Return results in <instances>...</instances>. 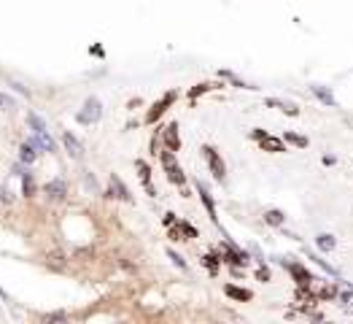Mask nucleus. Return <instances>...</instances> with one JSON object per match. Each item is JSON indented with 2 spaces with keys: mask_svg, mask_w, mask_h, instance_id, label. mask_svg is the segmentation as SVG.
Masks as SVG:
<instances>
[{
  "mask_svg": "<svg viewBox=\"0 0 353 324\" xmlns=\"http://www.w3.org/2000/svg\"><path fill=\"white\" fill-rule=\"evenodd\" d=\"M218 257H221L224 265H237V268H245V265L251 262V254H248V251H243L235 241H232L229 235H224V238H221V246H218Z\"/></svg>",
  "mask_w": 353,
  "mask_h": 324,
  "instance_id": "nucleus-1",
  "label": "nucleus"
},
{
  "mask_svg": "<svg viewBox=\"0 0 353 324\" xmlns=\"http://www.w3.org/2000/svg\"><path fill=\"white\" fill-rule=\"evenodd\" d=\"M159 162H162V170H165V176H168V181L183 189V187H186V173H183V168H181V165H178L176 151L162 149V151H159Z\"/></svg>",
  "mask_w": 353,
  "mask_h": 324,
  "instance_id": "nucleus-2",
  "label": "nucleus"
},
{
  "mask_svg": "<svg viewBox=\"0 0 353 324\" xmlns=\"http://www.w3.org/2000/svg\"><path fill=\"white\" fill-rule=\"evenodd\" d=\"M176 100H178V92H176V89H168L162 97H159V100H154V103H151V108L146 111L143 122H146V124H157L159 119H162L165 114H168V108H170V105L176 103Z\"/></svg>",
  "mask_w": 353,
  "mask_h": 324,
  "instance_id": "nucleus-3",
  "label": "nucleus"
},
{
  "mask_svg": "<svg viewBox=\"0 0 353 324\" xmlns=\"http://www.w3.org/2000/svg\"><path fill=\"white\" fill-rule=\"evenodd\" d=\"M202 157H205V162H208L210 176L216 178V181H224V178H226V162H224L221 151H218L216 146H210V143H205V146H202Z\"/></svg>",
  "mask_w": 353,
  "mask_h": 324,
  "instance_id": "nucleus-4",
  "label": "nucleus"
},
{
  "mask_svg": "<svg viewBox=\"0 0 353 324\" xmlns=\"http://www.w3.org/2000/svg\"><path fill=\"white\" fill-rule=\"evenodd\" d=\"M76 119H78V124H97L100 119H103V103H100V97H95V95H89L84 100V108L76 114Z\"/></svg>",
  "mask_w": 353,
  "mask_h": 324,
  "instance_id": "nucleus-5",
  "label": "nucleus"
},
{
  "mask_svg": "<svg viewBox=\"0 0 353 324\" xmlns=\"http://www.w3.org/2000/svg\"><path fill=\"white\" fill-rule=\"evenodd\" d=\"M278 262H281V265H283L286 270H289V276L294 279L297 287H308V284L313 281V273H310V270L305 268L299 260H294V257H281Z\"/></svg>",
  "mask_w": 353,
  "mask_h": 324,
  "instance_id": "nucleus-6",
  "label": "nucleus"
},
{
  "mask_svg": "<svg viewBox=\"0 0 353 324\" xmlns=\"http://www.w3.org/2000/svg\"><path fill=\"white\" fill-rule=\"evenodd\" d=\"M105 197H111V200H122V203H135L127 189V184L122 181V176L119 173H111L108 176V189H105Z\"/></svg>",
  "mask_w": 353,
  "mask_h": 324,
  "instance_id": "nucleus-7",
  "label": "nucleus"
},
{
  "mask_svg": "<svg viewBox=\"0 0 353 324\" xmlns=\"http://www.w3.org/2000/svg\"><path fill=\"white\" fill-rule=\"evenodd\" d=\"M194 187H197V195H199V200H202V206L205 211H208V216H210V222L218 227V211H216V200H213V195H210V189H208V184L205 181H194Z\"/></svg>",
  "mask_w": 353,
  "mask_h": 324,
  "instance_id": "nucleus-8",
  "label": "nucleus"
},
{
  "mask_svg": "<svg viewBox=\"0 0 353 324\" xmlns=\"http://www.w3.org/2000/svg\"><path fill=\"white\" fill-rule=\"evenodd\" d=\"M178 130H181V127H178V122H168L162 127V146L170 149V151H176V154L181 151V133H178Z\"/></svg>",
  "mask_w": 353,
  "mask_h": 324,
  "instance_id": "nucleus-9",
  "label": "nucleus"
},
{
  "mask_svg": "<svg viewBox=\"0 0 353 324\" xmlns=\"http://www.w3.org/2000/svg\"><path fill=\"white\" fill-rule=\"evenodd\" d=\"M43 192H46V200L49 203H62L68 197V181L65 178H51L43 187Z\"/></svg>",
  "mask_w": 353,
  "mask_h": 324,
  "instance_id": "nucleus-10",
  "label": "nucleus"
},
{
  "mask_svg": "<svg viewBox=\"0 0 353 324\" xmlns=\"http://www.w3.org/2000/svg\"><path fill=\"white\" fill-rule=\"evenodd\" d=\"M135 170H138V178H141L146 195H149V197H157V187H154V181H151V165L138 157V160H135Z\"/></svg>",
  "mask_w": 353,
  "mask_h": 324,
  "instance_id": "nucleus-11",
  "label": "nucleus"
},
{
  "mask_svg": "<svg viewBox=\"0 0 353 324\" xmlns=\"http://www.w3.org/2000/svg\"><path fill=\"white\" fill-rule=\"evenodd\" d=\"M259 149L262 151H267V154H283V151H289V146H286V141L283 138H278V135H264V138H259Z\"/></svg>",
  "mask_w": 353,
  "mask_h": 324,
  "instance_id": "nucleus-12",
  "label": "nucleus"
},
{
  "mask_svg": "<svg viewBox=\"0 0 353 324\" xmlns=\"http://www.w3.org/2000/svg\"><path fill=\"white\" fill-rule=\"evenodd\" d=\"M62 146H65V151L73 157V160H84V146H81V141H78L76 135L70 133V130H62Z\"/></svg>",
  "mask_w": 353,
  "mask_h": 324,
  "instance_id": "nucleus-13",
  "label": "nucleus"
},
{
  "mask_svg": "<svg viewBox=\"0 0 353 324\" xmlns=\"http://www.w3.org/2000/svg\"><path fill=\"white\" fill-rule=\"evenodd\" d=\"M224 295L235 303H251L254 300V292L245 287H237V284H224Z\"/></svg>",
  "mask_w": 353,
  "mask_h": 324,
  "instance_id": "nucleus-14",
  "label": "nucleus"
},
{
  "mask_svg": "<svg viewBox=\"0 0 353 324\" xmlns=\"http://www.w3.org/2000/svg\"><path fill=\"white\" fill-rule=\"evenodd\" d=\"M216 89H224V81H202V84H194L186 95H189V100L194 103L197 97H202V95H208V92H216Z\"/></svg>",
  "mask_w": 353,
  "mask_h": 324,
  "instance_id": "nucleus-15",
  "label": "nucleus"
},
{
  "mask_svg": "<svg viewBox=\"0 0 353 324\" xmlns=\"http://www.w3.org/2000/svg\"><path fill=\"white\" fill-rule=\"evenodd\" d=\"M310 92H313V95H316L324 105H329V108H337V100H335V95H332V89L321 87V84H310Z\"/></svg>",
  "mask_w": 353,
  "mask_h": 324,
  "instance_id": "nucleus-16",
  "label": "nucleus"
},
{
  "mask_svg": "<svg viewBox=\"0 0 353 324\" xmlns=\"http://www.w3.org/2000/svg\"><path fill=\"white\" fill-rule=\"evenodd\" d=\"M283 141H286V146H294V149H308V135H302V133H294V130H286V133L281 135Z\"/></svg>",
  "mask_w": 353,
  "mask_h": 324,
  "instance_id": "nucleus-17",
  "label": "nucleus"
},
{
  "mask_svg": "<svg viewBox=\"0 0 353 324\" xmlns=\"http://www.w3.org/2000/svg\"><path fill=\"white\" fill-rule=\"evenodd\" d=\"M32 143H35V146L41 149V151H49V154H54V151H57L54 138H51L49 133H46V130H43V133H35V138H32Z\"/></svg>",
  "mask_w": 353,
  "mask_h": 324,
  "instance_id": "nucleus-18",
  "label": "nucleus"
},
{
  "mask_svg": "<svg viewBox=\"0 0 353 324\" xmlns=\"http://www.w3.org/2000/svg\"><path fill=\"white\" fill-rule=\"evenodd\" d=\"M262 219H264V224H270V227H278L281 230L283 224H286V214L283 211H278V208H267L262 214Z\"/></svg>",
  "mask_w": 353,
  "mask_h": 324,
  "instance_id": "nucleus-19",
  "label": "nucleus"
},
{
  "mask_svg": "<svg viewBox=\"0 0 353 324\" xmlns=\"http://www.w3.org/2000/svg\"><path fill=\"white\" fill-rule=\"evenodd\" d=\"M35 157H38V146L32 141H24L22 146H19V160H22L24 165H32V162H35Z\"/></svg>",
  "mask_w": 353,
  "mask_h": 324,
  "instance_id": "nucleus-20",
  "label": "nucleus"
},
{
  "mask_svg": "<svg viewBox=\"0 0 353 324\" xmlns=\"http://www.w3.org/2000/svg\"><path fill=\"white\" fill-rule=\"evenodd\" d=\"M35 192H38L35 173H32V170H24V173H22V195L24 197H35Z\"/></svg>",
  "mask_w": 353,
  "mask_h": 324,
  "instance_id": "nucleus-21",
  "label": "nucleus"
},
{
  "mask_svg": "<svg viewBox=\"0 0 353 324\" xmlns=\"http://www.w3.org/2000/svg\"><path fill=\"white\" fill-rule=\"evenodd\" d=\"M199 262L205 265V270H208V273L213 276V279L218 276V270H221V265H224V262H221V257H218V254H205Z\"/></svg>",
  "mask_w": 353,
  "mask_h": 324,
  "instance_id": "nucleus-22",
  "label": "nucleus"
},
{
  "mask_svg": "<svg viewBox=\"0 0 353 324\" xmlns=\"http://www.w3.org/2000/svg\"><path fill=\"white\" fill-rule=\"evenodd\" d=\"M316 246H318V251L329 254V251H335V246H337V238L329 235V233H321V235H316Z\"/></svg>",
  "mask_w": 353,
  "mask_h": 324,
  "instance_id": "nucleus-23",
  "label": "nucleus"
},
{
  "mask_svg": "<svg viewBox=\"0 0 353 324\" xmlns=\"http://www.w3.org/2000/svg\"><path fill=\"white\" fill-rule=\"evenodd\" d=\"M218 78H226V81H232L235 87H240V89H259V87H254V84H245L243 78H237L232 70H218Z\"/></svg>",
  "mask_w": 353,
  "mask_h": 324,
  "instance_id": "nucleus-24",
  "label": "nucleus"
},
{
  "mask_svg": "<svg viewBox=\"0 0 353 324\" xmlns=\"http://www.w3.org/2000/svg\"><path fill=\"white\" fill-rule=\"evenodd\" d=\"M27 124H30L32 133H43V130H46V122L35 114V111H27Z\"/></svg>",
  "mask_w": 353,
  "mask_h": 324,
  "instance_id": "nucleus-25",
  "label": "nucleus"
},
{
  "mask_svg": "<svg viewBox=\"0 0 353 324\" xmlns=\"http://www.w3.org/2000/svg\"><path fill=\"white\" fill-rule=\"evenodd\" d=\"M176 224H178V230H181V235H183V241H194V238H197V230H194V227H191V224H189V222H183V219H178Z\"/></svg>",
  "mask_w": 353,
  "mask_h": 324,
  "instance_id": "nucleus-26",
  "label": "nucleus"
},
{
  "mask_svg": "<svg viewBox=\"0 0 353 324\" xmlns=\"http://www.w3.org/2000/svg\"><path fill=\"white\" fill-rule=\"evenodd\" d=\"M305 257H308V260H313V262H316L318 268H324L326 273L337 276V273H335V268H332V265H329V262H326V260H321V257H318V254H313V251H308V249H305Z\"/></svg>",
  "mask_w": 353,
  "mask_h": 324,
  "instance_id": "nucleus-27",
  "label": "nucleus"
},
{
  "mask_svg": "<svg viewBox=\"0 0 353 324\" xmlns=\"http://www.w3.org/2000/svg\"><path fill=\"white\" fill-rule=\"evenodd\" d=\"M256 281H262V284H270V281H272V273H270L267 262H259V268H256Z\"/></svg>",
  "mask_w": 353,
  "mask_h": 324,
  "instance_id": "nucleus-28",
  "label": "nucleus"
},
{
  "mask_svg": "<svg viewBox=\"0 0 353 324\" xmlns=\"http://www.w3.org/2000/svg\"><path fill=\"white\" fill-rule=\"evenodd\" d=\"M159 149H162V130H157L154 135H151V157H159Z\"/></svg>",
  "mask_w": 353,
  "mask_h": 324,
  "instance_id": "nucleus-29",
  "label": "nucleus"
},
{
  "mask_svg": "<svg viewBox=\"0 0 353 324\" xmlns=\"http://www.w3.org/2000/svg\"><path fill=\"white\" fill-rule=\"evenodd\" d=\"M168 257H170V260H173V265H178V268H181V270H186V268H189V265H186V260H183V257H181V254H178V251H176V249H168Z\"/></svg>",
  "mask_w": 353,
  "mask_h": 324,
  "instance_id": "nucleus-30",
  "label": "nucleus"
},
{
  "mask_svg": "<svg viewBox=\"0 0 353 324\" xmlns=\"http://www.w3.org/2000/svg\"><path fill=\"white\" fill-rule=\"evenodd\" d=\"M264 105H270V108H278V111H286V105H289V103L278 100V97H267V100H264Z\"/></svg>",
  "mask_w": 353,
  "mask_h": 324,
  "instance_id": "nucleus-31",
  "label": "nucleus"
},
{
  "mask_svg": "<svg viewBox=\"0 0 353 324\" xmlns=\"http://www.w3.org/2000/svg\"><path fill=\"white\" fill-rule=\"evenodd\" d=\"M0 203H5V206H11V203H14V195H11L5 187H0Z\"/></svg>",
  "mask_w": 353,
  "mask_h": 324,
  "instance_id": "nucleus-32",
  "label": "nucleus"
},
{
  "mask_svg": "<svg viewBox=\"0 0 353 324\" xmlns=\"http://www.w3.org/2000/svg\"><path fill=\"white\" fill-rule=\"evenodd\" d=\"M43 319H46V322H57V319L62 322V319H68V314H65V311H54V314H46Z\"/></svg>",
  "mask_w": 353,
  "mask_h": 324,
  "instance_id": "nucleus-33",
  "label": "nucleus"
},
{
  "mask_svg": "<svg viewBox=\"0 0 353 324\" xmlns=\"http://www.w3.org/2000/svg\"><path fill=\"white\" fill-rule=\"evenodd\" d=\"M0 108H14V100L8 95H3V92H0Z\"/></svg>",
  "mask_w": 353,
  "mask_h": 324,
  "instance_id": "nucleus-34",
  "label": "nucleus"
},
{
  "mask_svg": "<svg viewBox=\"0 0 353 324\" xmlns=\"http://www.w3.org/2000/svg\"><path fill=\"white\" fill-rule=\"evenodd\" d=\"M267 135V130H262V127H254L251 130V138H254V141H259V138H264Z\"/></svg>",
  "mask_w": 353,
  "mask_h": 324,
  "instance_id": "nucleus-35",
  "label": "nucleus"
},
{
  "mask_svg": "<svg viewBox=\"0 0 353 324\" xmlns=\"http://www.w3.org/2000/svg\"><path fill=\"white\" fill-rule=\"evenodd\" d=\"M162 222H165V227H173V224L178 222V216H176V214H165V219H162Z\"/></svg>",
  "mask_w": 353,
  "mask_h": 324,
  "instance_id": "nucleus-36",
  "label": "nucleus"
},
{
  "mask_svg": "<svg viewBox=\"0 0 353 324\" xmlns=\"http://www.w3.org/2000/svg\"><path fill=\"white\" fill-rule=\"evenodd\" d=\"M138 105H143V100H141V97H132V100L127 103V108H130V111H135Z\"/></svg>",
  "mask_w": 353,
  "mask_h": 324,
  "instance_id": "nucleus-37",
  "label": "nucleus"
},
{
  "mask_svg": "<svg viewBox=\"0 0 353 324\" xmlns=\"http://www.w3.org/2000/svg\"><path fill=\"white\" fill-rule=\"evenodd\" d=\"M89 54H95V57H103L105 51H103V46H92V49H89Z\"/></svg>",
  "mask_w": 353,
  "mask_h": 324,
  "instance_id": "nucleus-38",
  "label": "nucleus"
}]
</instances>
